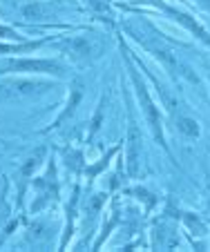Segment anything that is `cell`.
I'll list each match as a JSON object with an SVG mask.
<instances>
[{
	"instance_id": "3957f363",
	"label": "cell",
	"mask_w": 210,
	"mask_h": 252,
	"mask_svg": "<svg viewBox=\"0 0 210 252\" xmlns=\"http://www.w3.org/2000/svg\"><path fill=\"white\" fill-rule=\"evenodd\" d=\"M29 190L34 192L32 205H29V212L32 214H40L43 210H47L49 205H54L61 199V181H58L56 157L47 158L45 172L40 176H36V179H32Z\"/></svg>"
},
{
	"instance_id": "4fadbf2b",
	"label": "cell",
	"mask_w": 210,
	"mask_h": 252,
	"mask_svg": "<svg viewBox=\"0 0 210 252\" xmlns=\"http://www.w3.org/2000/svg\"><path fill=\"white\" fill-rule=\"evenodd\" d=\"M172 123H175V129H177L181 136H186V138H199L201 127H199V123H197V119H192L188 112H181V114H177L175 119H172Z\"/></svg>"
},
{
	"instance_id": "9a60e30c",
	"label": "cell",
	"mask_w": 210,
	"mask_h": 252,
	"mask_svg": "<svg viewBox=\"0 0 210 252\" xmlns=\"http://www.w3.org/2000/svg\"><path fill=\"white\" fill-rule=\"evenodd\" d=\"M208 78H210V71H208Z\"/></svg>"
},
{
	"instance_id": "5b68a950",
	"label": "cell",
	"mask_w": 210,
	"mask_h": 252,
	"mask_svg": "<svg viewBox=\"0 0 210 252\" xmlns=\"http://www.w3.org/2000/svg\"><path fill=\"white\" fill-rule=\"evenodd\" d=\"M125 94V121H128V129H125L123 148H125V167H128V176L134 179L141 167V154H143V138H141V129L137 125V116H134V103L130 96L128 87H123Z\"/></svg>"
},
{
	"instance_id": "8992f818",
	"label": "cell",
	"mask_w": 210,
	"mask_h": 252,
	"mask_svg": "<svg viewBox=\"0 0 210 252\" xmlns=\"http://www.w3.org/2000/svg\"><path fill=\"white\" fill-rule=\"evenodd\" d=\"M54 90L52 81H45V78H36V76H7L0 81V103H7V100L14 98H29V96H38L45 92Z\"/></svg>"
},
{
	"instance_id": "30bf717a",
	"label": "cell",
	"mask_w": 210,
	"mask_h": 252,
	"mask_svg": "<svg viewBox=\"0 0 210 252\" xmlns=\"http://www.w3.org/2000/svg\"><path fill=\"white\" fill-rule=\"evenodd\" d=\"M54 36H43V38H27V40H0V56H27L36 54L45 45L54 43Z\"/></svg>"
},
{
	"instance_id": "52a82bcc",
	"label": "cell",
	"mask_w": 210,
	"mask_h": 252,
	"mask_svg": "<svg viewBox=\"0 0 210 252\" xmlns=\"http://www.w3.org/2000/svg\"><path fill=\"white\" fill-rule=\"evenodd\" d=\"M139 2H145V5H150V7H154V9H159L161 14L170 16V20L179 23L188 33H192V36H195L199 43H204L206 47L210 49V32L204 27V25H199V20H197L195 16L186 14V11L177 9V7H172V5H166L163 0H139Z\"/></svg>"
},
{
	"instance_id": "6da1fadb",
	"label": "cell",
	"mask_w": 210,
	"mask_h": 252,
	"mask_svg": "<svg viewBox=\"0 0 210 252\" xmlns=\"http://www.w3.org/2000/svg\"><path fill=\"white\" fill-rule=\"evenodd\" d=\"M121 52H123L125 69H128L130 83H132V92H134V96H137L139 110H141V114H143L145 125H148L152 138L159 143V145H161V150L172 158V152H170V148H168V141H166V123H163V114H161V110H159V103L152 98V94H150L148 83H145L143 74L139 71L137 61L132 58V52H130L128 43H125L123 38H121Z\"/></svg>"
},
{
	"instance_id": "277c9868",
	"label": "cell",
	"mask_w": 210,
	"mask_h": 252,
	"mask_svg": "<svg viewBox=\"0 0 210 252\" xmlns=\"http://www.w3.org/2000/svg\"><path fill=\"white\" fill-rule=\"evenodd\" d=\"M52 45L76 65H92L96 58L103 56V40L96 36H87V33L65 36V38L54 40Z\"/></svg>"
},
{
	"instance_id": "5bb4252c",
	"label": "cell",
	"mask_w": 210,
	"mask_h": 252,
	"mask_svg": "<svg viewBox=\"0 0 210 252\" xmlns=\"http://www.w3.org/2000/svg\"><path fill=\"white\" fill-rule=\"evenodd\" d=\"M0 40H27V36H23L11 25H0Z\"/></svg>"
},
{
	"instance_id": "8fae6325",
	"label": "cell",
	"mask_w": 210,
	"mask_h": 252,
	"mask_svg": "<svg viewBox=\"0 0 210 252\" xmlns=\"http://www.w3.org/2000/svg\"><path fill=\"white\" fill-rule=\"evenodd\" d=\"M83 96H85V83H83V78L74 76L72 83H70V96H67V105H65V110L61 112V114L54 119L52 125H47V127L43 129V132H52V129H58L65 121H70L74 116V112H76V105L83 100Z\"/></svg>"
},
{
	"instance_id": "9c48e42d",
	"label": "cell",
	"mask_w": 210,
	"mask_h": 252,
	"mask_svg": "<svg viewBox=\"0 0 210 252\" xmlns=\"http://www.w3.org/2000/svg\"><path fill=\"white\" fill-rule=\"evenodd\" d=\"M78 203H81V179H76L74 183V190H72V196H70V203L65 205V228H63V234H61V243H58V250H65L70 246L74 237V230H76V219H78Z\"/></svg>"
},
{
	"instance_id": "7c38bea8",
	"label": "cell",
	"mask_w": 210,
	"mask_h": 252,
	"mask_svg": "<svg viewBox=\"0 0 210 252\" xmlns=\"http://www.w3.org/2000/svg\"><path fill=\"white\" fill-rule=\"evenodd\" d=\"M121 150H123V141L119 143V145H114V148L112 150H107V154H105L103 158H99V161L96 163H92V165H85V176H87V188L92 186V183L96 181V179H99L101 174H103L105 170H107V165H110V158H114L116 154L121 152Z\"/></svg>"
},
{
	"instance_id": "ba28073f",
	"label": "cell",
	"mask_w": 210,
	"mask_h": 252,
	"mask_svg": "<svg viewBox=\"0 0 210 252\" xmlns=\"http://www.w3.org/2000/svg\"><path fill=\"white\" fill-rule=\"evenodd\" d=\"M45 154H47V148H38L36 152L29 154V157L20 163L18 170H16V174H14V181H16V210H20V212H23L25 194H27L29 183H32V179H34V172L38 170L43 161H47Z\"/></svg>"
},
{
	"instance_id": "7a4b0ae2",
	"label": "cell",
	"mask_w": 210,
	"mask_h": 252,
	"mask_svg": "<svg viewBox=\"0 0 210 252\" xmlns=\"http://www.w3.org/2000/svg\"><path fill=\"white\" fill-rule=\"evenodd\" d=\"M54 76L67 78L70 67L61 58H40L27 54V56H7L0 63V76Z\"/></svg>"
}]
</instances>
